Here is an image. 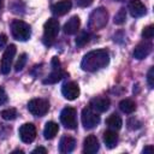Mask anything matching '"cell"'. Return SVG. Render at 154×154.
I'll list each match as a JSON object with an SVG mask.
<instances>
[{"label": "cell", "instance_id": "6da1fadb", "mask_svg": "<svg viewBox=\"0 0 154 154\" xmlns=\"http://www.w3.org/2000/svg\"><path fill=\"white\" fill-rule=\"evenodd\" d=\"M109 63V54L106 49H96V51H90L88 52L82 61H81V67L83 71L87 72H95L99 71L103 67H106Z\"/></svg>", "mask_w": 154, "mask_h": 154}, {"label": "cell", "instance_id": "30bf717a", "mask_svg": "<svg viewBox=\"0 0 154 154\" xmlns=\"http://www.w3.org/2000/svg\"><path fill=\"white\" fill-rule=\"evenodd\" d=\"M152 48H153V45L150 41L146 40V41L140 42L134 49V58L137 60H142V59L147 58L150 54Z\"/></svg>", "mask_w": 154, "mask_h": 154}, {"label": "cell", "instance_id": "7c38bea8", "mask_svg": "<svg viewBox=\"0 0 154 154\" xmlns=\"http://www.w3.org/2000/svg\"><path fill=\"white\" fill-rule=\"evenodd\" d=\"M109 103H111V101H109L108 97L99 96V97H95L90 101L89 107L91 109H94L95 112H97V113H103L109 108Z\"/></svg>", "mask_w": 154, "mask_h": 154}, {"label": "cell", "instance_id": "7402d4cb", "mask_svg": "<svg viewBox=\"0 0 154 154\" xmlns=\"http://www.w3.org/2000/svg\"><path fill=\"white\" fill-rule=\"evenodd\" d=\"M119 108H120L122 112H124L126 114H130L136 109V103L130 99H124L119 102Z\"/></svg>", "mask_w": 154, "mask_h": 154}, {"label": "cell", "instance_id": "1f68e13d", "mask_svg": "<svg viewBox=\"0 0 154 154\" xmlns=\"http://www.w3.org/2000/svg\"><path fill=\"white\" fill-rule=\"evenodd\" d=\"M7 43V36L5 34H0V49H2Z\"/></svg>", "mask_w": 154, "mask_h": 154}, {"label": "cell", "instance_id": "484cf974", "mask_svg": "<svg viewBox=\"0 0 154 154\" xmlns=\"http://www.w3.org/2000/svg\"><path fill=\"white\" fill-rule=\"evenodd\" d=\"M25 63H26V54L23 53V54L19 55V58H18L16 65H14V70H16L17 72H18V71H22L23 67H24V65H25Z\"/></svg>", "mask_w": 154, "mask_h": 154}, {"label": "cell", "instance_id": "ba28073f", "mask_svg": "<svg viewBox=\"0 0 154 154\" xmlns=\"http://www.w3.org/2000/svg\"><path fill=\"white\" fill-rule=\"evenodd\" d=\"M16 54V46L14 45H10L6 47L4 54H2V59H1V65H0V73L2 75H7L10 73L11 70V65L13 61Z\"/></svg>", "mask_w": 154, "mask_h": 154}, {"label": "cell", "instance_id": "ac0fdd59", "mask_svg": "<svg viewBox=\"0 0 154 154\" xmlns=\"http://www.w3.org/2000/svg\"><path fill=\"white\" fill-rule=\"evenodd\" d=\"M66 76V72H64L61 69H53V71L42 81L43 84H54L61 81Z\"/></svg>", "mask_w": 154, "mask_h": 154}, {"label": "cell", "instance_id": "9a60e30c", "mask_svg": "<svg viewBox=\"0 0 154 154\" xmlns=\"http://www.w3.org/2000/svg\"><path fill=\"white\" fill-rule=\"evenodd\" d=\"M100 148L99 141L96 138V136L90 135L88 137H85L84 142H83V152L85 154H95Z\"/></svg>", "mask_w": 154, "mask_h": 154}, {"label": "cell", "instance_id": "9c48e42d", "mask_svg": "<svg viewBox=\"0 0 154 154\" xmlns=\"http://www.w3.org/2000/svg\"><path fill=\"white\" fill-rule=\"evenodd\" d=\"M18 134L24 143H31L36 137V128L31 123H25L19 128Z\"/></svg>", "mask_w": 154, "mask_h": 154}, {"label": "cell", "instance_id": "e0dca14e", "mask_svg": "<svg viewBox=\"0 0 154 154\" xmlns=\"http://www.w3.org/2000/svg\"><path fill=\"white\" fill-rule=\"evenodd\" d=\"M79 25H81V20H79V17L78 16H72L64 25V32L66 35H73L78 31L79 29Z\"/></svg>", "mask_w": 154, "mask_h": 154}, {"label": "cell", "instance_id": "4dcf8cb0", "mask_svg": "<svg viewBox=\"0 0 154 154\" xmlns=\"http://www.w3.org/2000/svg\"><path fill=\"white\" fill-rule=\"evenodd\" d=\"M5 102H7V94L2 88H0V106L4 105Z\"/></svg>", "mask_w": 154, "mask_h": 154}, {"label": "cell", "instance_id": "e575fe53", "mask_svg": "<svg viewBox=\"0 0 154 154\" xmlns=\"http://www.w3.org/2000/svg\"><path fill=\"white\" fill-rule=\"evenodd\" d=\"M1 1H2V0H0V7H1Z\"/></svg>", "mask_w": 154, "mask_h": 154}, {"label": "cell", "instance_id": "5bb4252c", "mask_svg": "<svg viewBox=\"0 0 154 154\" xmlns=\"http://www.w3.org/2000/svg\"><path fill=\"white\" fill-rule=\"evenodd\" d=\"M71 7H72L71 0H60L55 4H53L51 10L55 16H64L71 10Z\"/></svg>", "mask_w": 154, "mask_h": 154}, {"label": "cell", "instance_id": "5b68a950", "mask_svg": "<svg viewBox=\"0 0 154 154\" xmlns=\"http://www.w3.org/2000/svg\"><path fill=\"white\" fill-rule=\"evenodd\" d=\"M49 109V103L45 99H32L28 102V111L36 117L45 116Z\"/></svg>", "mask_w": 154, "mask_h": 154}, {"label": "cell", "instance_id": "836d02e7", "mask_svg": "<svg viewBox=\"0 0 154 154\" xmlns=\"http://www.w3.org/2000/svg\"><path fill=\"white\" fill-rule=\"evenodd\" d=\"M144 154H148V153H153L154 152V147L153 146H147V147H144L143 148V150H142Z\"/></svg>", "mask_w": 154, "mask_h": 154}, {"label": "cell", "instance_id": "277c9868", "mask_svg": "<svg viewBox=\"0 0 154 154\" xmlns=\"http://www.w3.org/2000/svg\"><path fill=\"white\" fill-rule=\"evenodd\" d=\"M60 30V25L58 19L55 18H49L45 25H43V40L46 45H52V42L55 40Z\"/></svg>", "mask_w": 154, "mask_h": 154}, {"label": "cell", "instance_id": "d6986e66", "mask_svg": "<svg viewBox=\"0 0 154 154\" xmlns=\"http://www.w3.org/2000/svg\"><path fill=\"white\" fill-rule=\"evenodd\" d=\"M103 142L107 148H114L118 142V135L116 130H112V129L106 130L103 132Z\"/></svg>", "mask_w": 154, "mask_h": 154}, {"label": "cell", "instance_id": "83f0119b", "mask_svg": "<svg viewBox=\"0 0 154 154\" xmlns=\"http://www.w3.org/2000/svg\"><path fill=\"white\" fill-rule=\"evenodd\" d=\"M147 82L149 88H154V67H150L147 75Z\"/></svg>", "mask_w": 154, "mask_h": 154}, {"label": "cell", "instance_id": "4316f807", "mask_svg": "<svg viewBox=\"0 0 154 154\" xmlns=\"http://www.w3.org/2000/svg\"><path fill=\"white\" fill-rule=\"evenodd\" d=\"M142 36L147 40H150L154 36V25H148L142 30Z\"/></svg>", "mask_w": 154, "mask_h": 154}, {"label": "cell", "instance_id": "7a4b0ae2", "mask_svg": "<svg viewBox=\"0 0 154 154\" xmlns=\"http://www.w3.org/2000/svg\"><path fill=\"white\" fill-rule=\"evenodd\" d=\"M108 22V12L103 7H99L94 10L88 20V26L90 30H100L102 29Z\"/></svg>", "mask_w": 154, "mask_h": 154}, {"label": "cell", "instance_id": "f1b7e54d", "mask_svg": "<svg viewBox=\"0 0 154 154\" xmlns=\"http://www.w3.org/2000/svg\"><path fill=\"white\" fill-rule=\"evenodd\" d=\"M128 125H129V129L135 130V129H138V128L141 126V123H140L137 119H135V118H130V119L128 120Z\"/></svg>", "mask_w": 154, "mask_h": 154}, {"label": "cell", "instance_id": "8fae6325", "mask_svg": "<svg viewBox=\"0 0 154 154\" xmlns=\"http://www.w3.org/2000/svg\"><path fill=\"white\" fill-rule=\"evenodd\" d=\"M79 93H81V91H79V87H78V84H77L76 82H73V81L65 83V84L63 85V88H61V94L64 95L65 99H67V100H70V101L77 99V97L79 96Z\"/></svg>", "mask_w": 154, "mask_h": 154}, {"label": "cell", "instance_id": "52a82bcc", "mask_svg": "<svg viewBox=\"0 0 154 154\" xmlns=\"http://www.w3.org/2000/svg\"><path fill=\"white\" fill-rule=\"evenodd\" d=\"M82 124L85 129H93L100 123V116L97 112L91 109L90 107H85L82 109Z\"/></svg>", "mask_w": 154, "mask_h": 154}, {"label": "cell", "instance_id": "8992f818", "mask_svg": "<svg viewBox=\"0 0 154 154\" xmlns=\"http://www.w3.org/2000/svg\"><path fill=\"white\" fill-rule=\"evenodd\" d=\"M60 122L66 129L77 128V112L73 107H65L60 113Z\"/></svg>", "mask_w": 154, "mask_h": 154}, {"label": "cell", "instance_id": "4fadbf2b", "mask_svg": "<svg viewBox=\"0 0 154 154\" xmlns=\"http://www.w3.org/2000/svg\"><path fill=\"white\" fill-rule=\"evenodd\" d=\"M128 10L130 12V14L135 18L142 17L146 14V6L143 5V2L141 0H130L128 4Z\"/></svg>", "mask_w": 154, "mask_h": 154}, {"label": "cell", "instance_id": "2e32d148", "mask_svg": "<svg viewBox=\"0 0 154 154\" xmlns=\"http://www.w3.org/2000/svg\"><path fill=\"white\" fill-rule=\"evenodd\" d=\"M76 147V140L71 136H63L59 142V152L61 154L71 153Z\"/></svg>", "mask_w": 154, "mask_h": 154}, {"label": "cell", "instance_id": "44dd1931", "mask_svg": "<svg viewBox=\"0 0 154 154\" xmlns=\"http://www.w3.org/2000/svg\"><path fill=\"white\" fill-rule=\"evenodd\" d=\"M106 124H107V126H108L109 129L117 131V130H119V129L122 128V125H123V120H122V118H120L118 114L113 113V114H111V116L107 118Z\"/></svg>", "mask_w": 154, "mask_h": 154}, {"label": "cell", "instance_id": "ffe728a7", "mask_svg": "<svg viewBox=\"0 0 154 154\" xmlns=\"http://www.w3.org/2000/svg\"><path fill=\"white\" fill-rule=\"evenodd\" d=\"M59 131V125L54 122H47L43 129V135L46 140H52L55 137V135Z\"/></svg>", "mask_w": 154, "mask_h": 154}, {"label": "cell", "instance_id": "d6a6232c", "mask_svg": "<svg viewBox=\"0 0 154 154\" xmlns=\"http://www.w3.org/2000/svg\"><path fill=\"white\" fill-rule=\"evenodd\" d=\"M37 153L46 154V153H47V149H46V148H43V147H38V148H36V149H34V150L31 152V154H37Z\"/></svg>", "mask_w": 154, "mask_h": 154}, {"label": "cell", "instance_id": "d4e9b609", "mask_svg": "<svg viewBox=\"0 0 154 154\" xmlns=\"http://www.w3.org/2000/svg\"><path fill=\"white\" fill-rule=\"evenodd\" d=\"M125 19H126V11H125V8H120V10L116 13L113 22H114V24L120 25V24H123V23L125 22Z\"/></svg>", "mask_w": 154, "mask_h": 154}, {"label": "cell", "instance_id": "f546056e", "mask_svg": "<svg viewBox=\"0 0 154 154\" xmlns=\"http://www.w3.org/2000/svg\"><path fill=\"white\" fill-rule=\"evenodd\" d=\"M75 1H76V5L77 6H79V7H87V6L91 5L94 0H75Z\"/></svg>", "mask_w": 154, "mask_h": 154}, {"label": "cell", "instance_id": "603a6c76", "mask_svg": "<svg viewBox=\"0 0 154 154\" xmlns=\"http://www.w3.org/2000/svg\"><path fill=\"white\" fill-rule=\"evenodd\" d=\"M0 116L5 120H13V119L17 118L18 113H17V109L16 108H6V109H2L0 112Z\"/></svg>", "mask_w": 154, "mask_h": 154}, {"label": "cell", "instance_id": "cb8c5ba5", "mask_svg": "<svg viewBox=\"0 0 154 154\" xmlns=\"http://www.w3.org/2000/svg\"><path fill=\"white\" fill-rule=\"evenodd\" d=\"M89 37H90V35L88 31H81L76 37V45L78 47H83L84 45H87L89 42Z\"/></svg>", "mask_w": 154, "mask_h": 154}, {"label": "cell", "instance_id": "3957f363", "mask_svg": "<svg viewBox=\"0 0 154 154\" xmlns=\"http://www.w3.org/2000/svg\"><path fill=\"white\" fill-rule=\"evenodd\" d=\"M11 32L12 36L18 41H26L31 36V29L29 24L20 19H14L11 23Z\"/></svg>", "mask_w": 154, "mask_h": 154}]
</instances>
